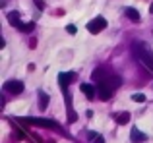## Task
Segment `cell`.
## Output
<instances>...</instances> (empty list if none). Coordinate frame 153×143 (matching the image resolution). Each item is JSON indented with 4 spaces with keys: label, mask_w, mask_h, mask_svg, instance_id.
<instances>
[{
    "label": "cell",
    "mask_w": 153,
    "mask_h": 143,
    "mask_svg": "<svg viewBox=\"0 0 153 143\" xmlns=\"http://www.w3.org/2000/svg\"><path fill=\"white\" fill-rule=\"evenodd\" d=\"M132 52H134V56L138 58L140 64H142L147 72L153 74V52H151L149 45H146V43H134V45H132Z\"/></svg>",
    "instance_id": "6da1fadb"
},
{
    "label": "cell",
    "mask_w": 153,
    "mask_h": 143,
    "mask_svg": "<svg viewBox=\"0 0 153 143\" xmlns=\"http://www.w3.org/2000/svg\"><path fill=\"white\" fill-rule=\"evenodd\" d=\"M8 21H10V25L22 29L23 33H31V29H33V23H22L18 12H10V14H8Z\"/></svg>",
    "instance_id": "7a4b0ae2"
},
{
    "label": "cell",
    "mask_w": 153,
    "mask_h": 143,
    "mask_svg": "<svg viewBox=\"0 0 153 143\" xmlns=\"http://www.w3.org/2000/svg\"><path fill=\"white\" fill-rule=\"evenodd\" d=\"M22 122H29V124L41 126V128H51V130H58L60 132V126L54 120H47V118H22Z\"/></svg>",
    "instance_id": "3957f363"
},
{
    "label": "cell",
    "mask_w": 153,
    "mask_h": 143,
    "mask_svg": "<svg viewBox=\"0 0 153 143\" xmlns=\"http://www.w3.org/2000/svg\"><path fill=\"white\" fill-rule=\"evenodd\" d=\"M105 27H107V19H105L103 15H97V18H93L89 23H87V31L93 33V35L95 33H101Z\"/></svg>",
    "instance_id": "277c9868"
},
{
    "label": "cell",
    "mask_w": 153,
    "mask_h": 143,
    "mask_svg": "<svg viewBox=\"0 0 153 143\" xmlns=\"http://www.w3.org/2000/svg\"><path fill=\"white\" fill-rule=\"evenodd\" d=\"M4 91H10V93H14V95H19L23 91V83L18 81V79H8V81L4 83Z\"/></svg>",
    "instance_id": "5b68a950"
},
{
    "label": "cell",
    "mask_w": 153,
    "mask_h": 143,
    "mask_svg": "<svg viewBox=\"0 0 153 143\" xmlns=\"http://www.w3.org/2000/svg\"><path fill=\"white\" fill-rule=\"evenodd\" d=\"M76 79V74L74 72H64V74H58V83L62 87V91L68 89V83H72Z\"/></svg>",
    "instance_id": "8992f818"
},
{
    "label": "cell",
    "mask_w": 153,
    "mask_h": 143,
    "mask_svg": "<svg viewBox=\"0 0 153 143\" xmlns=\"http://www.w3.org/2000/svg\"><path fill=\"white\" fill-rule=\"evenodd\" d=\"M79 89H82V93L85 95V99H89V101H93V99L97 97V87L91 85V83H82Z\"/></svg>",
    "instance_id": "52a82bcc"
},
{
    "label": "cell",
    "mask_w": 153,
    "mask_h": 143,
    "mask_svg": "<svg viewBox=\"0 0 153 143\" xmlns=\"http://www.w3.org/2000/svg\"><path fill=\"white\" fill-rule=\"evenodd\" d=\"M130 139H132V143H143L147 139V136L143 132H140L138 128H132V132H130Z\"/></svg>",
    "instance_id": "ba28073f"
},
{
    "label": "cell",
    "mask_w": 153,
    "mask_h": 143,
    "mask_svg": "<svg viewBox=\"0 0 153 143\" xmlns=\"http://www.w3.org/2000/svg\"><path fill=\"white\" fill-rule=\"evenodd\" d=\"M124 14H126L128 18L132 19V21H140V19H142L140 12H138V10H134V8H126V10H124Z\"/></svg>",
    "instance_id": "9c48e42d"
},
{
    "label": "cell",
    "mask_w": 153,
    "mask_h": 143,
    "mask_svg": "<svg viewBox=\"0 0 153 143\" xmlns=\"http://www.w3.org/2000/svg\"><path fill=\"white\" fill-rule=\"evenodd\" d=\"M49 105V95L45 91H39V108H47Z\"/></svg>",
    "instance_id": "30bf717a"
},
{
    "label": "cell",
    "mask_w": 153,
    "mask_h": 143,
    "mask_svg": "<svg viewBox=\"0 0 153 143\" xmlns=\"http://www.w3.org/2000/svg\"><path fill=\"white\" fill-rule=\"evenodd\" d=\"M116 122H118V124H128V122H130V112H120V114H116Z\"/></svg>",
    "instance_id": "8fae6325"
},
{
    "label": "cell",
    "mask_w": 153,
    "mask_h": 143,
    "mask_svg": "<svg viewBox=\"0 0 153 143\" xmlns=\"http://www.w3.org/2000/svg\"><path fill=\"white\" fill-rule=\"evenodd\" d=\"M89 139L95 141V143H105L103 141V136H99V133H95V132H89Z\"/></svg>",
    "instance_id": "7c38bea8"
},
{
    "label": "cell",
    "mask_w": 153,
    "mask_h": 143,
    "mask_svg": "<svg viewBox=\"0 0 153 143\" xmlns=\"http://www.w3.org/2000/svg\"><path fill=\"white\" fill-rule=\"evenodd\" d=\"M132 101H134V102H143V101H146V95H142V93H134V95H132Z\"/></svg>",
    "instance_id": "4fadbf2b"
},
{
    "label": "cell",
    "mask_w": 153,
    "mask_h": 143,
    "mask_svg": "<svg viewBox=\"0 0 153 143\" xmlns=\"http://www.w3.org/2000/svg\"><path fill=\"white\" fill-rule=\"evenodd\" d=\"M66 31H68L70 35H76V27H74V25H68V27H66Z\"/></svg>",
    "instance_id": "5bb4252c"
},
{
    "label": "cell",
    "mask_w": 153,
    "mask_h": 143,
    "mask_svg": "<svg viewBox=\"0 0 153 143\" xmlns=\"http://www.w3.org/2000/svg\"><path fill=\"white\" fill-rule=\"evenodd\" d=\"M149 12H151V14H153V4H151V6H149Z\"/></svg>",
    "instance_id": "9a60e30c"
}]
</instances>
